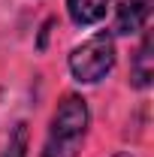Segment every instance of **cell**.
<instances>
[{"label": "cell", "mask_w": 154, "mask_h": 157, "mask_svg": "<svg viewBox=\"0 0 154 157\" xmlns=\"http://www.w3.org/2000/svg\"><path fill=\"white\" fill-rule=\"evenodd\" d=\"M109 0H67V15L76 27H94L106 18Z\"/></svg>", "instance_id": "5"}, {"label": "cell", "mask_w": 154, "mask_h": 157, "mask_svg": "<svg viewBox=\"0 0 154 157\" xmlns=\"http://www.w3.org/2000/svg\"><path fill=\"white\" fill-rule=\"evenodd\" d=\"M91 127V109L82 94H64L48 121V133L39 157H79Z\"/></svg>", "instance_id": "1"}, {"label": "cell", "mask_w": 154, "mask_h": 157, "mask_svg": "<svg viewBox=\"0 0 154 157\" xmlns=\"http://www.w3.org/2000/svg\"><path fill=\"white\" fill-rule=\"evenodd\" d=\"M154 0H118L115 18H112V36H133L148 27Z\"/></svg>", "instance_id": "3"}, {"label": "cell", "mask_w": 154, "mask_h": 157, "mask_svg": "<svg viewBox=\"0 0 154 157\" xmlns=\"http://www.w3.org/2000/svg\"><path fill=\"white\" fill-rule=\"evenodd\" d=\"M115 60H118V52H115L112 30H97L88 39H82L79 45H73L67 67L79 85H97L115 70Z\"/></svg>", "instance_id": "2"}, {"label": "cell", "mask_w": 154, "mask_h": 157, "mask_svg": "<svg viewBox=\"0 0 154 157\" xmlns=\"http://www.w3.org/2000/svg\"><path fill=\"white\" fill-rule=\"evenodd\" d=\"M112 157H133V154H130V151H115Z\"/></svg>", "instance_id": "8"}, {"label": "cell", "mask_w": 154, "mask_h": 157, "mask_svg": "<svg viewBox=\"0 0 154 157\" xmlns=\"http://www.w3.org/2000/svg\"><path fill=\"white\" fill-rule=\"evenodd\" d=\"M151 82H154V36L145 27L133 52V60H130V85L136 91H148Z\"/></svg>", "instance_id": "4"}, {"label": "cell", "mask_w": 154, "mask_h": 157, "mask_svg": "<svg viewBox=\"0 0 154 157\" xmlns=\"http://www.w3.org/2000/svg\"><path fill=\"white\" fill-rule=\"evenodd\" d=\"M52 24H55V18H45L42 30H39V39H37V48H39V52H45V39H48V30H52Z\"/></svg>", "instance_id": "7"}, {"label": "cell", "mask_w": 154, "mask_h": 157, "mask_svg": "<svg viewBox=\"0 0 154 157\" xmlns=\"http://www.w3.org/2000/svg\"><path fill=\"white\" fill-rule=\"evenodd\" d=\"M30 151V124L27 121H18L12 130H9V139H6V148L0 157H27Z\"/></svg>", "instance_id": "6"}]
</instances>
